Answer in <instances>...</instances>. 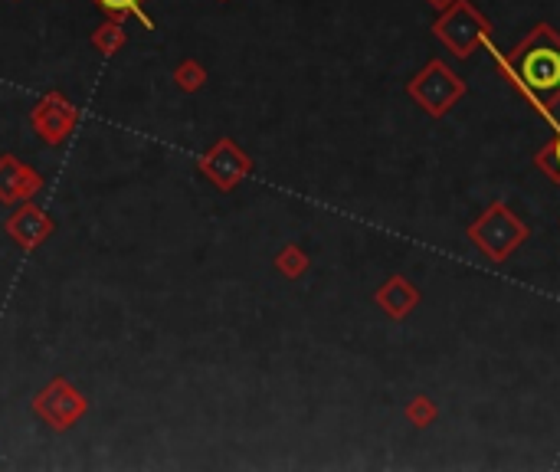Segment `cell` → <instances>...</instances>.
Instances as JSON below:
<instances>
[{"mask_svg": "<svg viewBox=\"0 0 560 472\" xmlns=\"http://www.w3.org/2000/svg\"><path fill=\"white\" fill-rule=\"evenodd\" d=\"M498 69L515 86L524 99L541 112L547 125H557V105H560V33L551 23H534L515 50L495 53Z\"/></svg>", "mask_w": 560, "mask_h": 472, "instance_id": "obj_1", "label": "cell"}, {"mask_svg": "<svg viewBox=\"0 0 560 472\" xmlns=\"http://www.w3.org/2000/svg\"><path fill=\"white\" fill-rule=\"evenodd\" d=\"M466 236L488 263L505 266L508 259L528 243L531 230H528V223L511 210V204H505V200H492V204H488L466 227Z\"/></svg>", "mask_w": 560, "mask_h": 472, "instance_id": "obj_2", "label": "cell"}, {"mask_svg": "<svg viewBox=\"0 0 560 472\" xmlns=\"http://www.w3.org/2000/svg\"><path fill=\"white\" fill-rule=\"evenodd\" d=\"M433 37L446 46L452 56L472 59L479 46H488L495 37V23L488 20L472 0H456L433 20Z\"/></svg>", "mask_w": 560, "mask_h": 472, "instance_id": "obj_3", "label": "cell"}, {"mask_svg": "<svg viewBox=\"0 0 560 472\" xmlns=\"http://www.w3.org/2000/svg\"><path fill=\"white\" fill-rule=\"evenodd\" d=\"M466 92H469V82L459 73H452L439 56H433L430 63L407 82V96L430 118H446L459 105V99H466Z\"/></svg>", "mask_w": 560, "mask_h": 472, "instance_id": "obj_4", "label": "cell"}, {"mask_svg": "<svg viewBox=\"0 0 560 472\" xmlns=\"http://www.w3.org/2000/svg\"><path fill=\"white\" fill-rule=\"evenodd\" d=\"M374 302H377V309L390 318V322H403V318H410L416 309H420L423 292L407 276H390L384 286L377 289Z\"/></svg>", "mask_w": 560, "mask_h": 472, "instance_id": "obj_5", "label": "cell"}, {"mask_svg": "<svg viewBox=\"0 0 560 472\" xmlns=\"http://www.w3.org/2000/svg\"><path fill=\"white\" fill-rule=\"evenodd\" d=\"M33 191H40V177L23 168L17 158H0V200H20Z\"/></svg>", "mask_w": 560, "mask_h": 472, "instance_id": "obj_6", "label": "cell"}, {"mask_svg": "<svg viewBox=\"0 0 560 472\" xmlns=\"http://www.w3.org/2000/svg\"><path fill=\"white\" fill-rule=\"evenodd\" d=\"M7 230L17 236L20 246H27V250H33V246H40L46 236L53 233V220L43 214V210L37 207H23L14 214V220L7 223Z\"/></svg>", "mask_w": 560, "mask_h": 472, "instance_id": "obj_7", "label": "cell"}, {"mask_svg": "<svg viewBox=\"0 0 560 472\" xmlns=\"http://www.w3.org/2000/svg\"><path fill=\"white\" fill-rule=\"evenodd\" d=\"M217 168H223V174L217 177V184H220V191H230V187L240 181V177L253 168V164H249V158L243 155L240 148H233L230 141H223L220 145V155L217 151H213V158H207L204 161V174L207 171H217Z\"/></svg>", "mask_w": 560, "mask_h": 472, "instance_id": "obj_8", "label": "cell"}, {"mask_svg": "<svg viewBox=\"0 0 560 472\" xmlns=\"http://www.w3.org/2000/svg\"><path fill=\"white\" fill-rule=\"evenodd\" d=\"M403 413H407V420L413 423L416 430L433 427V423L439 420V407L433 404V397H426V394H416L410 404L403 407Z\"/></svg>", "mask_w": 560, "mask_h": 472, "instance_id": "obj_9", "label": "cell"}, {"mask_svg": "<svg viewBox=\"0 0 560 472\" xmlns=\"http://www.w3.org/2000/svg\"><path fill=\"white\" fill-rule=\"evenodd\" d=\"M534 168L551 177L554 184H560V128H557V135L547 141L544 148L534 151Z\"/></svg>", "mask_w": 560, "mask_h": 472, "instance_id": "obj_10", "label": "cell"}, {"mask_svg": "<svg viewBox=\"0 0 560 472\" xmlns=\"http://www.w3.org/2000/svg\"><path fill=\"white\" fill-rule=\"evenodd\" d=\"M276 266H279V273L282 276H289V279H299L305 276V269H308V256L302 253V246H285V250L276 256Z\"/></svg>", "mask_w": 560, "mask_h": 472, "instance_id": "obj_11", "label": "cell"}, {"mask_svg": "<svg viewBox=\"0 0 560 472\" xmlns=\"http://www.w3.org/2000/svg\"><path fill=\"white\" fill-rule=\"evenodd\" d=\"M99 7L112 10V14H128V10H131V14H138L151 27V20L141 14V0H99Z\"/></svg>", "mask_w": 560, "mask_h": 472, "instance_id": "obj_12", "label": "cell"}, {"mask_svg": "<svg viewBox=\"0 0 560 472\" xmlns=\"http://www.w3.org/2000/svg\"><path fill=\"white\" fill-rule=\"evenodd\" d=\"M177 82H181V89H197L200 82H204V73H200L194 63H187L177 69Z\"/></svg>", "mask_w": 560, "mask_h": 472, "instance_id": "obj_13", "label": "cell"}, {"mask_svg": "<svg viewBox=\"0 0 560 472\" xmlns=\"http://www.w3.org/2000/svg\"><path fill=\"white\" fill-rule=\"evenodd\" d=\"M423 4H430L436 14H443V10H449L452 4H456V0H423Z\"/></svg>", "mask_w": 560, "mask_h": 472, "instance_id": "obj_14", "label": "cell"}, {"mask_svg": "<svg viewBox=\"0 0 560 472\" xmlns=\"http://www.w3.org/2000/svg\"><path fill=\"white\" fill-rule=\"evenodd\" d=\"M557 227H560V220H557Z\"/></svg>", "mask_w": 560, "mask_h": 472, "instance_id": "obj_15", "label": "cell"}]
</instances>
